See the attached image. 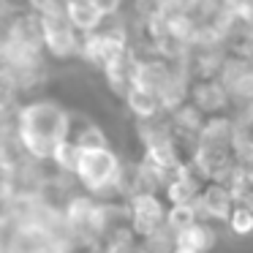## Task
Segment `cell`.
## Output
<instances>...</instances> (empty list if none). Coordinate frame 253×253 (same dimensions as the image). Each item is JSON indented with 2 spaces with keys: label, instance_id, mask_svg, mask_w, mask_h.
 Segmentation results:
<instances>
[{
  "label": "cell",
  "instance_id": "6da1fadb",
  "mask_svg": "<svg viewBox=\"0 0 253 253\" xmlns=\"http://www.w3.org/2000/svg\"><path fill=\"white\" fill-rule=\"evenodd\" d=\"M71 131V115L55 101H33L19 115V142L33 158H52Z\"/></svg>",
  "mask_w": 253,
  "mask_h": 253
},
{
  "label": "cell",
  "instance_id": "7a4b0ae2",
  "mask_svg": "<svg viewBox=\"0 0 253 253\" xmlns=\"http://www.w3.org/2000/svg\"><path fill=\"white\" fill-rule=\"evenodd\" d=\"M77 180L82 182L87 191L104 193L117 188L120 182V161L106 144H95V147H84L77 164Z\"/></svg>",
  "mask_w": 253,
  "mask_h": 253
},
{
  "label": "cell",
  "instance_id": "3957f363",
  "mask_svg": "<svg viewBox=\"0 0 253 253\" xmlns=\"http://www.w3.org/2000/svg\"><path fill=\"white\" fill-rule=\"evenodd\" d=\"M41 41L55 57H68L74 52H82V41H79V30L71 25L66 8H52V11L41 14Z\"/></svg>",
  "mask_w": 253,
  "mask_h": 253
},
{
  "label": "cell",
  "instance_id": "277c9868",
  "mask_svg": "<svg viewBox=\"0 0 253 253\" xmlns=\"http://www.w3.org/2000/svg\"><path fill=\"white\" fill-rule=\"evenodd\" d=\"M166 215L169 210L164 207L158 196L153 191H139L131 196L128 202V220H131V229L136 231L139 237H153L158 234L161 229H166Z\"/></svg>",
  "mask_w": 253,
  "mask_h": 253
},
{
  "label": "cell",
  "instance_id": "5b68a950",
  "mask_svg": "<svg viewBox=\"0 0 253 253\" xmlns=\"http://www.w3.org/2000/svg\"><path fill=\"white\" fill-rule=\"evenodd\" d=\"M237 204L240 202H237V196H234L229 182L210 180V185L204 188L202 196H199L196 207H199V212H202V218H207V220H229Z\"/></svg>",
  "mask_w": 253,
  "mask_h": 253
},
{
  "label": "cell",
  "instance_id": "8992f818",
  "mask_svg": "<svg viewBox=\"0 0 253 253\" xmlns=\"http://www.w3.org/2000/svg\"><path fill=\"white\" fill-rule=\"evenodd\" d=\"M202 180L204 177L199 174L193 161L191 164H182L169 177V182H166V199H169V204H196L202 191H204Z\"/></svg>",
  "mask_w": 253,
  "mask_h": 253
},
{
  "label": "cell",
  "instance_id": "52a82bcc",
  "mask_svg": "<svg viewBox=\"0 0 253 253\" xmlns=\"http://www.w3.org/2000/svg\"><path fill=\"white\" fill-rule=\"evenodd\" d=\"M8 253H66V248L57 240H52V234L46 229H41V226L19 223Z\"/></svg>",
  "mask_w": 253,
  "mask_h": 253
},
{
  "label": "cell",
  "instance_id": "ba28073f",
  "mask_svg": "<svg viewBox=\"0 0 253 253\" xmlns=\"http://www.w3.org/2000/svg\"><path fill=\"white\" fill-rule=\"evenodd\" d=\"M82 52L93 63H98V66L104 68V66H109L112 60H117L120 55H126V44L117 39V33L95 30V33H90L82 39Z\"/></svg>",
  "mask_w": 253,
  "mask_h": 253
},
{
  "label": "cell",
  "instance_id": "9c48e42d",
  "mask_svg": "<svg viewBox=\"0 0 253 253\" xmlns=\"http://www.w3.org/2000/svg\"><path fill=\"white\" fill-rule=\"evenodd\" d=\"M126 104L139 120H153V117H158V109H161V104H164V95H161L155 87H147V84L136 82L131 90H128Z\"/></svg>",
  "mask_w": 253,
  "mask_h": 253
},
{
  "label": "cell",
  "instance_id": "30bf717a",
  "mask_svg": "<svg viewBox=\"0 0 253 253\" xmlns=\"http://www.w3.org/2000/svg\"><path fill=\"white\" fill-rule=\"evenodd\" d=\"M66 14H68V19H71V25L79 30L82 36H90V33H95V30L101 28V22H104V14L95 8V3L93 0H66Z\"/></svg>",
  "mask_w": 253,
  "mask_h": 253
},
{
  "label": "cell",
  "instance_id": "8fae6325",
  "mask_svg": "<svg viewBox=\"0 0 253 253\" xmlns=\"http://www.w3.org/2000/svg\"><path fill=\"white\" fill-rule=\"evenodd\" d=\"M68 139H71L77 147H95V144H106L101 131L93 126L90 120H79V117H71V131H68Z\"/></svg>",
  "mask_w": 253,
  "mask_h": 253
},
{
  "label": "cell",
  "instance_id": "7c38bea8",
  "mask_svg": "<svg viewBox=\"0 0 253 253\" xmlns=\"http://www.w3.org/2000/svg\"><path fill=\"white\" fill-rule=\"evenodd\" d=\"M196 220H202V212H199L196 204H169V215H166V226L171 231H182L188 226H193Z\"/></svg>",
  "mask_w": 253,
  "mask_h": 253
},
{
  "label": "cell",
  "instance_id": "4fadbf2b",
  "mask_svg": "<svg viewBox=\"0 0 253 253\" xmlns=\"http://www.w3.org/2000/svg\"><path fill=\"white\" fill-rule=\"evenodd\" d=\"M229 226H231V231L234 234H253V210L248 207L245 202H240L234 207V212H231V218H229Z\"/></svg>",
  "mask_w": 253,
  "mask_h": 253
},
{
  "label": "cell",
  "instance_id": "5bb4252c",
  "mask_svg": "<svg viewBox=\"0 0 253 253\" xmlns=\"http://www.w3.org/2000/svg\"><path fill=\"white\" fill-rule=\"evenodd\" d=\"M93 3L104 17H109V14H115L117 8H120V0H93Z\"/></svg>",
  "mask_w": 253,
  "mask_h": 253
}]
</instances>
